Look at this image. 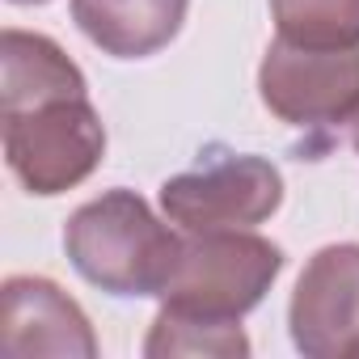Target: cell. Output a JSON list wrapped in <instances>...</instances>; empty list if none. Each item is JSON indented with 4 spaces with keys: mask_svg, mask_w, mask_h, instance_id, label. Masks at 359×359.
<instances>
[{
    "mask_svg": "<svg viewBox=\"0 0 359 359\" xmlns=\"http://www.w3.org/2000/svg\"><path fill=\"white\" fill-rule=\"evenodd\" d=\"M64 250L110 296H161L182 258V237L161 224L135 191H106L72 212Z\"/></svg>",
    "mask_w": 359,
    "mask_h": 359,
    "instance_id": "obj_1",
    "label": "cell"
},
{
    "mask_svg": "<svg viewBox=\"0 0 359 359\" xmlns=\"http://www.w3.org/2000/svg\"><path fill=\"white\" fill-rule=\"evenodd\" d=\"M279 271L283 250L266 237H254L245 229L191 233L161 300L203 317H241L254 304H262Z\"/></svg>",
    "mask_w": 359,
    "mask_h": 359,
    "instance_id": "obj_2",
    "label": "cell"
},
{
    "mask_svg": "<svg viewBox=\"0 0 359 359\" xmlns=\"http://www.w3.org/2000/svg\"><path fill=\"white\" fill-rule=\"evenodd\" d=\"M106 156V127L89 97H60L22 114H5V161L30 195H64L81 187Z\"/></svg>",
    "mask_w": 359,
    "mask_h": 359,
    "instance_id": "obj_3",
    "label": "cell"
},
{
    "mask_svg": "<svg viewBox=\"0 0 359 359\" xmlns=\"http://www.w3.org/2000/svg\"><path fill=\"white\" fill-rule=\"evenodd\" d=\"M283 203V173L254 152H216L173 173L161 187V208L182 233L254 229Z\"/></svg>",
    "mask_w": 359,
    "mask_h": 359,
    "instance_id": "obj_4",
    "label": "cell"
},
{
    "mask_svg": "<svg viewBox=\"0 0 359 359\" xmlns=\"http://www.w3.org/2000/svg\"><path fill=\"white\" fill-rule=\"evenodd\" d=\"M262 106L292 127H330L359 106V47H296L275 39L258 68Z\"/></svg>",
    "mask_w": 359,
    "mask_h": 359,
    "instance_id": "obj_5",
    "label": "cell"
},
{
    "mask_svg": "<svg viewBox=\"0 0 359 359\" xmlns=\"http://www.w3.org/2000/svg\"><path fill=\"white\" fill-rule=\"evenodd\" d=\"M287 325L309 359H359V245H325L304 262Z\"/></svg>",
    "mask_w": 359,
    "mask_h": 359,
    "instance_id": "obj_6",
    "label": "cell"
},
{
    "mask_svg": "<svg viewBox=\"0 0 359 359\" xmlns=\"http://www.w3.org/2000/svg\"><path fill=\"white\" fill-rule=\"evenodd\" d=\"M0 355L30 359V355H68L93 359L97 338L85 309L51 279L13 275L0 292Z\"/></svg>",
    "mask_w": 359,
    "mask_h": 359,
    "instance_id": "obj_7",
    "label": "cell"
},
{
    "mask_svg": "<svg viewBox=\"0 0 359 359\" xmlns=\"http://www.w3.org/2000/svg\"><path fill=\"white\" fill-rule=\"evenodd\" d=\"M187 9L191 0H72V22L106 55L144 60L177 39Z\"/></svg>",
    "mask_w": 359,
    "mask_h": 359,
    "instance_id": "obj_8",
    "label": "cell"
},
{
    "mask_svg": "<svg viewBox=\"0 0 359 359\" xmlns=\"http://www.w3.org/2000/svg\"><path fill=\"white\" fill-rule=\"evenodd\" d=\"M0 110L22 114L60 97H85V72L64 55L60 43L30 30H5L0 34Z\"/></svg>",
    "mask_w": 359,
    "mask_h": 359,
    "instance_id": "obj_9",
    "label": "cell"
},
{
    "mask_svg": "<svg viewBox=\"0 0 359 359\" xmlns=\"http://www.w3.org/2000/svg\"><path fill=\"white\" fill-rule=\"evenodd\" d=\"M148 359H173V355H212V359H241L250 355V338L237 325V317H203L191 309L161 304L152 334L144 342Z\"/></svg>",
    "mask_w": 359,
    "mask_h": 359,
    "instance_id": "obj_10",
    "label": "cell"
},
{
    "mask_svg": "<svg viewBox=\"0 0 359 359\" xmlns=\"http://www.w3.org/2000/svg\"><path fill=\"white\" fill-rule=\"evenodd\" d=\"M271 13L296 47H359V0H271Z\"/></svg>",
    "mask_w": 359,
    "mask_h": 359,
    "instance_id": "obj_11",
    "label": "cell"
},
{
    "mask_svg": "<svg viewBox=\"0 0 359 359\" xmlns=\"http://www.w3.org/2000/svg\"><path fill=\"white\" fill-rule=\"evenodd\" d=\"M351 144H355V152H359V106H355V114H351Z\"/></svg>",
    "mask_w": 359,
    "mask_h": 359,
    "instance_id": "obj_12",
    "label": "cell"
},
{
    "mask_svg": "<svg viewBox=\"0 0 359 359\" xmlns=\"http://www.w3.org/2000/svg\"><path fill=\"white\" fill-rule=\"evenodd\" d=\"M13 5H47V0H13Z\"/></svg>",
    "mask_w": 359,
    "mask_h": 359,
    "instance_id": "obj_13",
    "label": "cell"
}]
</instances>
